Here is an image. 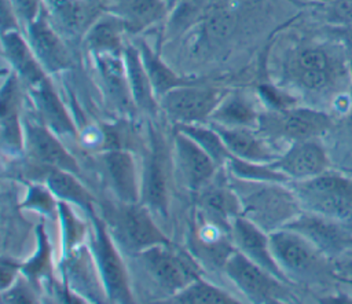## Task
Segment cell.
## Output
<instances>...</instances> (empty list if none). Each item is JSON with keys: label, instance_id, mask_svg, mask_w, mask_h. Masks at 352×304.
<instances>
[{"label": "cell", "instance_id": "obj_35", "mask_svg": "<svg viewBox=\"0 0 352 304\" xmlns=\"http://www.w3.org/2000/svg\"><path fill=\"white\" fill-rule=\"evenodd\" d=\"M228 172L231 176L245 180H258V182H280V183H289V177L275 169L272 164L265 162H253L241 160L236 157H231L227 164Z\"/></svg>", "mask_w": 352, "mask_h": 304}, {"label": "cell", "instance_id": "obj_28", "mask_svg": "<svg viewBox=\"0 0 352 304\" xmlns=\"http://www.w3.org/2000/svg\"><path fill=\"white\" fill-rule=\"evenodd\" d=\"M168 10L166 0H120L109 11L122 21L126 33L138 34L164 18Z\"/></svg>", "mask_w": 352, "mask_h": 304}, {"label": "cell", "instance_id": "obj_1", "mask_svg": "<svg viewBox=\"0 0 352 304\" xmlns=\"http://www.w3.org/2000/svg\"><path fill=\"white\" fill-rule=\"evenodd\" d=\"M228 182L241 202V215L265 232L285 227L302 212L289 183L245 180L228 175Z\"/></svg>", "mask_w": 352, "mask_h": 304}, {"label": "cell", "instance_id": "obj_32", "mask_svg": "<svg viewBox=\"0 0 352 304\" xmlns=\"http://www.w3.org/2000/svg\"><path fill=\"white\" fill-rule=\"evenodd\" d=\"M74 175L76 173L65 169L48 168L45 175V184L59 201L72 202L92 212L94 197Z\"/></svg>", "mask_w": 352, "mask_h": 304}, {"label": "cell", "instance_id": "obj_20", "mask_svg": "<svg viewBox=\"0 0 352 304\" xmlns=\"http://www.w3.org/2000/svg\"><path fill=\"white\" fill-rule=\"evenodd\" d=\"M198 205L208 221L231 230L232 220L241 215V202L231 187L228 179L223 182L212 180L206 187L198 191Z\"/></svg>", "mask_w": 352, "mask_h": 304}, {"label": "cell", "instance_id": "obj_16", "mask_svg": "<svg viewBox=\"0 0 352 304\" xmlns=\"http://www.w3.org/2000/svg\"><path fill=\"white\" fill-rule=\"evenodd\" d=\"M25 147L29 155L47 168H59L78 173L80 168L76 158L62 146L47 125L26 121L23 125Z\"/></svg>", "mask_w": 352, "mask_h": 304}, {"label": "cell", "instance_id": "obj_9", "mask_svg": "<svg viewBox=\"0 0 352 304\" xmlns=\"http://www.w3.org/2000/svg\"><path fill=\"white\" fill-rule=\"evenodd\" d=\"M136 256L153 281L170 296L198 278L188 257L173 252L170 243L150 246Z\"/></svg>", "mask_w": 352, "mask_h": 304}, {"label": "cell", "instance_id": "obj_21", "mask_svg": "<svg viewBox=\"0 0 352 304\" xmlns=\"http://www.w3.org/2000/svg\"><path fill=\"white\" fill-rule=\"evenodd\" d=\"M43 6L52 25L67 34H81L100 15L91 0H44Z\"/></svg>", "mask_w": 352, "mask_h": 304}, {"label": "cell", "instance_id": "obj_15", "mask_svg": "<svg viewBox=\"0 0 352 304\" xmlns=\"http://www.w3.org/2000/svg\"><path fill=\"white\" fill-rule=\"evenodd\" d=\"M271 164L292 182L314 177L327 171L330 161L324 147L316 139H304L293 142V144Z\"/></svg>", "mask_w": 352, "mask_h": 304}, {"label": "cell", "instance_id": "obj_43", "mask_svg": "<svg viewBox=\"0 0 352 304\" xmlns=\"http://www.w3.org/2000/svg\"><path fill=\"white\" fill-rule=\"evenodd\" d=\"M18 270H19V265L15 264L14 261L6 260V259L1 260V264H0L1 290L10 287V286L15 282V278H16V275H18Z\"/></svg>", "mask_w": 352, "mask_h": 304}, {"label": "cell", "instance_id": "obj_19", "mask_svg": "<svg viewBox=\"0 0 352 304\" xmlns=\"http://www.w3.org/2000/svg\"><path fill=\"white\" fill-rule=\"evenodd\" d=\"M1 48L10 67L28 88L34 87L47 77L48 73L38 62L28 39L22 36L19 29L1 32Z\"/></svg>", "mask_w": 352, "mask_h": 304}, {"label": "cell", "instance_id": "obj_12", "mask_svg": "<svg viewBox=\"0 0 352 304\" xmlns=\"http://www.w3.org/2000/svg\"><path fill=\"white\" fill-rule=\"evenodd\" d=\"M26 33L34 55L47 73H59L70 67V54L44 6L40 14L26 25Z\"/></svg>", "mask_w": 352, "mask_h": 304}, {"label": "cell", "instance_id": "obj_39", "mask_svg": "<svg viewBox=\"0 0 352 304\" xmlns=\"http://www.w3.org/2000/svg\"><path fill=\"white\" fill-rule=\"evenodd\" d=\"M326 15L333 25L352 26V0H334L327 3Z\"/></svg>", "mask_w": 352, "mask_h": 304}, {"label": "cell", "instance_id": "obj_18", "mask_svg": "<svg viewBox=\"0 0 352 304\" xmlns=\"http://www.w3.org/2000/svg\"><path fill=\"white\" fill-rule=\"evenodd\" d=\"M21 85H23L21 78L14 72H10L8 77L3 81L0 94L1 140L4 147L12 151H19L25 147L23 125L19 118L22 105Z\"/></svg>", "mask_w": 352, "mask_h": 304}, {"label": "cell", "instance_id": "obj_38", "mask_svg": "<svg viewBox=\"0 0 352 304\" xmlns=\"http://www.w3.org/2000/svg\"><path fill=\"white\" fill-rule=\"evenodd\" d=\"M55 198L56 197L54 195V193L48 187L32 186L23 206L29 208V209H33L36 212L50 215L58 206V202L55 201Z\"/></svg>", "mask_w": 352, "mask_h": 304}, {"label": "cell", "instance_id": "obj_8", "mask_svg": "<svg viewBox=\"0 0 352 304\" xmlns=\"http://www.w3.org/2000/svg\"><path fill=\"white\" fill-rule=\"evenodd\" d=\"M92 253L100 274L106 297L114 303H131L132 293L125 264L103 220L94 217Z\"/></svg>", "mask_w": 352, "mask_h": 304}, {"label": "cell", "instance_id": "obj_13", "mask_svg": "<svg viewBox=\"0 0 352 304\" xmlns=\"http://www.w3.org/2000/svg\"><path fill=\"white\" fill-rule=\"evenodd\" d=\"M173 144L176 166L184 184L198 193L214 179L219 165L195 140L179 129Z\"/></svg>", "mask_w": 352, "mask_h": 304}, {"label": "cell", "instance_id": "obj_11", "mask_svg": "<svg viewBox=\"0 0 352 304\" xmlns=\"http://www.w3.org/2000/svg\"><path fill=\"white\" fill-rule=\"evenodd\" d=\"M290 78L308 92L329 89L338 74V63L333 55L319 45H308L298 50L289 63Z\"/></svg>", "mask_w": 352, "mask_h": 304}, {"label": "cell", "instance_id": "obj_47", "mask_svg": "<svg viewBox=\"0 0 352 304\" xmlns=\"http://www.w3.org/2000/svg\"><path fill=\"white\" fill-rule=\"evenodd\" d=\"M166 1H168V4H169V1H170V0H166Z\"/></svg>", "mask_w": 352, "mask_h": 304}, {"label": "cell", "instance_id": "obj_27", "mask_svg": "<svg viewBox=\"0 0 352 304\" xmlns=\"http://www.w3.org/2000/svg\"><path fill=\"white\" fill-rule=\"evenodd\" d=\"M95 63L99 72V76L103 81V85L111 98V100L124 110H129L131 107H135L125 62H124V54L116 55V54H100L95 55Z\"/></svg>", "mask_w": 352, "mask_h": 304}, {"label": "cell", "instance_id": "obj_24", "mask_svg": "<svg viewBox=\"0 0 352 304\" xmlns=\"http://www.w3.org/2000/svg\"><path fill=\"white\" fill-rule=\"evenodd\" d=\"M28 89L44 125H47L56 135H77V129L48 77L43 78L38 84Z\"/></svg>", "mask_w": 352, "mask_h": 304}, {"label": "cell", "instance_id": "obj_3", "mask_svg": "<svg viewBox=\"0 0 352 304\" xmlns=\"http://www.w3.org/2000/svg\"><path fill=\"white\" fill-rule=\"evenodd\" d=\"M331 127V118L324 111L309 107L272 109L260 113L256 131L265 139H287L292 142L316 139Z\"/></svg>", "mask_w": 352, "mask_h": 304}, {"label": "cell", "instance_id": "obj_26", "mask_svg": "<svg viewBox=\"0 0 352 304\" xmlns=\"http://www.w3.org/2000/svg\"><path fill=\"white\" fill-rule=\"evenodd\" d=\"M124 62L135 107L148 114H155L160 100L143 66L136 44H125Z\"/></svg>", "mask_w": 352, "mask_h": 304}, {"label": "cell", "instance_id": "obj_10", "mask_svg": "<svg viewBox=\"0 0 352 304\" xmlns=\"http://www.w3.org/2000/svg\"><path fill=\"white\" fill-rule=\"evenodd\" d=\"M351 226L319 213L302 210L285 228L301 234L326 256H337L352 249Z\"/></svg>", "mask_w": 352, "mask_h": 304}, {"label": "cell", "instance_id": "obj_34", "mask_svg": "<svg viewBox=\"0 0 352 304\" xmlns=\"http://www.w3.org/2000/svg\"><path fill=\"white\" fill-rule=\"evenodd\" d=\"M176 129L182 131L192 140H195L214 160L219 166H224L227 161L232 157L219 132L210 125L202 127L199 124H177Z\"/></svg>", "mask_w": 352, "mask_h": 304}, {"label": "cell", "instance_id": "obj_42", "mask_svg": "<svg viewBox=\"0 0 352 304\" xmlns=\"http://www.w3.org/2000/svg\"><path fill=\"white\" fill-rule=\"evenodd\" d=\"M19 17L10 0H1V32L19 29Z\"/></svg>", "mask_w": 352, "mask_h": 304}, {"label": "cell", "instance_id": "obj_4", "mask_svg": "<svg viewBox=\"0 0 352 304\" xmlns=\"http://www.w3.org/2000/svg\"><path fill=\"white\" fill-rule=\"evenodd\" d=\"M268 235L272 254L289 279L314 278L326 271V254L301 234L282 227Z\"/></svg>", "mask_w": 352, "mask_h": 304}, {"label": "cell", "instance_id": "obj_46", "mask_svg": "<svg viewBox=\"0 0 352 304\" xmlns=\"http://www.w3.org/2000/svg\"><path fill=\"white\" fill-rule=\"evenodd\" d=\"M319 1H322V3L327 4V3H331V1H334V0H319Z\"/></svg>", "mask_w": 352, "mask_h": 304}, {"label": "cell", "instance_id": "obj_45", "mask_svg": "<svg viewBox=\"0 0 352 304\" xmlns=\"http://www.w3.org/2000/svg\"><path fill=\"white\" fill-rule=\"evenodd\" d=\"M187 1H192V0H170L169 1V8L177 6V4H183V3H187Z\"/></svg>", "mask_w": 352, "mask_h": 304}, {"label": "cell", "instance_id": "obj_36", "mask_svg": "<svg viewBox=\"0 0 352 304\" xmlns=\"http://www.w3.org/2000/svg\"><path fill=\"white\" fill-rule=\"evenodd\" d=\"M58 210L62 219L63 246L66 252H70L72 249L77 248V243H80L81 237L84 235V224L76 219L74 213L65 201L58 202Z\"/></svg>", "mask_w": 352, "mask_h": 304}, {"label": "cell", "instance_id": "obj_41", "mask_svg": "<svg viewBox=\"0 0 352 304\" xmlns=\"http://www.w3.org/2000/svg\"><path fill=\"white\" fill-rule=\"evenodd\" d=\"M14 6L19 21L25 23V26L32 22L41 11L43 1L41 0H10Z\"/></svg>", "mask_w": 352, "mask_h": 304}, {"label": "cell", "instance_id": "obj_22", "mask_svg": "<svg viewBox=\"0 0 352 304\" xmlns=\"http://www.w3.org/2000/svg\"><path fill=\"white\" fill-rule=\"evenodd\" d=\"M209 125L219 132L232 157L265 164L274 162L279 157L265 142V138L253 128H232L213 122Z\"/></svg>", "mask_w": 352, "mask_h": 304}, {"label": "cell", "instance_id": "obj_33", "mask_svg": "<svg viewBox=\"0 0 352 304\" xmlns=\"http://www.w3.org/2000/svg\"><path fill=\"white\" fill-rule=\"evenodd\" d=\"M170 303L177 304H238L232 294L201 279L199 276L191 281L186 287L172 296Z\"/></svg>", "mask_w": 352, "mask_h": 304}, {"label": "cell", "instance_id": "obj_7", "mask_svg": "<svg viewBox=\"0 0 352 304\" xmlns=\"http://www.w3.org/2000/svg\"><path fill=\"white\" fill-rule=\"evenodd\" d=\"M230 281L254 303H276L285 298L286 282L234 249L223 264Z\"/></svg>", "mask_w": 352, "mask_h": 304}, {"label": "cell", "instance_id": "obj_5", "mask_svg": "<svg viewBox=\"0 0 352 304\" xmlns=\"http://www.w3.org/2000/svg\"><path fill=\"white\" fill-rule=\"evenodd\" d=\"M104 210L109 213L110 232L116 234L129 250L138 253L154 245L170 243L146 205L121 202Z\"/></svg>", "mask_w": 352, "mask_h": 304}, {"label": "cell", "instance_id": "obj_29", "mask_svg": "<svg viewBox=\"0 0 352 304\" xmlns=\"http://www.w3.org/2000/svg\"><path fill=\"white\" fill-rule=\"evenodd\" d=\"M260 113L253 102L241 94H226L209 117V122L232 128H257Z\"/></svg>", "mask_w": 352, "mask_h": 304}, {"label": "cell", "instance_id": "obj_31", "mask_svg": "<svg viewBox=\"0 0 352 304\" xmlns=\"http://www.w3.org/2000/svg\"><path fill=\"white\" fill-rule=\"evenodd\" d=\"M67 272L70 279L74 281V286L78 285L80 289L85 290L87 296L91 298H95L98 292L104 293L94 253L89 254L84 248H74L67 252Z\"/></svg>", "mask_w": 352, "mask_h": 304}, {"label": "cell", "instance_id": "obj_6", "mask_svg": "<svg viewBox=\"0 0 352 304\" xmlns=\"http://www.w3.org/2000/svg\"><path fill=\"white\" fill-rule=\"evenodd\" d=\"M226 94L224 89L206 87L198 80L166 92L160 99V106L176 124H199L209 120Z\"/></svg>", "mask_w": 352, "mask_h": 304}, {"label": "cell", "instance_id": "obj_37", "mask_svg": "<svg viewBox=\"0 0 352 304\" xmlns=\"http://www.w3.org/2000/svg\"><path fill=\"white\" fill-rule=\"evenodd\" d=\"M38 249L34 257L22 267L26 276L33 282L38 281L40 278H44L50 268V245L47 241V237L43 231V227H38Z\"/></svg>", "mask_w": 352, "mask_h": 304}, {"label": "cell", "instance_id": "obj_44", "mask_svg": "<svg viewBox=\"0 0 352 304\" xmlns=\"http://www.w3.org/2000/svg\"><path fill=\"white\" fill-rule=\"evenodd\" d=\"M346 65H348V73L352 81V54H346Z\"/></svg>", "mask_w": 352, "mask_h": 304}, {"label": "cell", "instance_id": "obj_17", "mask_svg": "<svg viewBox=\"0 0 352 304\" xmlns=\"http://www.w3.org/2000/svg\"><path fill=\"white\" fill-rule=\"evenodd\" d=\"M106 176L121 202L138 204L142 199V179L133 155L122 149H111L102 154Z\"/></svg>", "mask_w": 352, "mask_h": 304}, {"label": "cell", "instance_id": "obj_40", "mask_svg": "<svg viewBox=\"0 0 352 304\" xmlns=\"http://www.w3.org/2000/svg\"><path fill=\"white\" fill-rule=\"evenodd\" d=\"M34 292L25 281H16L3 290V303H34Z\"/></svg>", "mask_w": 352, "mask_h": 304}, {"label": "cell", "instance_id": "obj_2", "mask_svg": "<svg viewBox=\"0 0 352 304\" xmlns=\"http://www.w3.org/2000/svg\"><path fill=\"white\" fill-rule=\"evenodd\" d=\"M302 210L352 224V177L327 169L314 177L292 180Z\"/></svg>", "mask_w": 352, "mask_h": 304}, {"label": "cell", "instance_id": "obj_25", "mask_svg": "<svg viewBox=\"0 0 352 304\" xmlns=\"http://www.w3.org/2000/svg\"><path fill=\"white\" fill-rule=\"evenodd\" d=\"M125 33V26L116 14L102 12L84 33V44L94 56L100 54L122 55Z\"/></svg>", "mask_w": 352, "mask_h": 304}, {"label": "cell", "instance_id": "obj_14", "mask_svg": "<svg viewBox=\"0 0 352 304\" xmlns=\"http://www.w3.org/2000/svg\"><path fill=\"white\" fill-rule=\"evenodd\" d=\"M230 237L235 249L242 252L256 264L274 274L280 281L290 283V279L282 271L272 254L268 232H265L249 219L239 215L231 223Z\"/></svg>", "mask_w": 352, "mask_h": 304}, {"label": "cell", "instance_id": "obj_30", "mask_svg": "<svg viewBox=\"0 0 352 304\" xmlns=\"http://www.w3.org/2000/svg\"><path fill=\"white\" fill-rule=\"evenodd\" d=\"M136 47L139 50L143 66H144L147 76L153 84V88H154V92H155L158 100L166 92L172 91L173 88L198 81V80H192V78H184V77L176 74L144 40L136 41Z\"/></svg>", "mask_w": 352, "mask_h": 304}, {"label": "cell", "instance_id": "obj_23", "mask_svg": "<svg viewBox=\"0 0 352 304\" xmlns=\"http://www.w3.org/2000/svg\"><path fill=\"white\" fill-rule=\"evenodd\" d=\"M142 201L155 213L168 215L169 204V184H168V165L164 151L158 144L154 146L151 155L146 162L142 177Z\"/></svg>", "mask_w": 352, "mask_h": 304}]
</instances>
